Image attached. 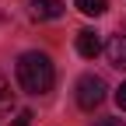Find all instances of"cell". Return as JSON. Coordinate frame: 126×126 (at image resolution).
<instances>
[{
  "mask_svg": "<svg viewBox=\"0 0 126 126\" xmlns=\"http://www.w3.org/2000/svg\"><path fill=\"white\" fill-rule=\"evenodd\" d=\"M14 74H18L21 91H28V94H46L53 88V81H56V70H53L46 53H21Z\"/></svg>",
  "mask_w": 126,
  "mask_h": 126,
  "instance_id": "obj_1",
  "label": "cell"
},
{
  "mask_svg": "<svg viewBox=\"0 0 126 126\" xmlns=\"http://www.w3.org/2000/svg\"><path fill=\"white\" fill-rule=\"evenodd\" d=\"M105 81L98 74H84L81 81H77V105L81 109H94V105H102L105 102Z\"/></svg>",
  "mask_w": 126,
  "mask_h": 126,
  "instance_id": "obj_2",
  "label": "cell"
},
{
  "mask_svg": "<svg viewBox=\"0 0 126 126\" xmlns=\"http://www.w3.org/2000/svg\"><path fill=\"white\" fill-rule=\"evenodd\" d=\"M105 56L116 70H126V32H116L112 39L105 42Z\"/></svg>",
  "mask_w": 126,
  "mask_h": 126,
  "instance_id": "obj_3",
  "label": "cell"
},
{
  "mask_svg": "<svg viewBox=\"0 0 126 126\" xmlns=\"http://www.w3.org/2000/svg\"><path fill=\"white\" fill-rule=\"evenodd\" d=\"M63 14H67L63 0H32V18H39V21H56Z\"/></svg>",
  "mask_w": 126,
  "mask_h": 126,
  "instance_id": "obj_4",
  "label": "cell"
},
{
  "mask_svg": "<svg viewBox=\"0 0 126 126\" xmlns=\"http://www.w3.org/2000/svg\"><path fill=\"white\" fill-rule=\"evenodd\" d=\"M77 53H81L84 60H94L102 53V39H98V32H91V28H84V32H77Z\"/></svg>",
  "mask_w": 126,
  "mask_h": 126,
  "instance_id": "obj_5",
  "label": "cell"
},
{
  "mask_svg": "<svg viewBox=\"0 0 126 126\" xmlns=\"http://www.w3.org/2000/svg\"><path fill=\"white\" fill-rule=\"evenodd\" d=\"M11 112H14V91H11V84H7V77L0 74V123L11 119Z\"/></svg>",
  "mask_w": 126,
  "mask_h": 126,
  "instance_id": "obj_6",
  "label": "cell"
},
{
  "mask_svg": "<svg viewBox=\"0 0 126 126\" xmlns=\"http://www.w3.org/2000/svg\"><path fill=\"white\" fill-rule=\"evenodd\" d=\"M74 7L81 14H88V18H98V14L109 11V0H74Z\"/></svg>",
  "mask_w": 126,
  "mask_h": 126,
  "instance_id": "obj_7",
  "label": "cell"
},
{
  "mask_svg": "<svg viewBox=\"0 0 126 126\" xmlns=\"http://www.w3.org/2000/svg\"><path fill=\"white\" fill-rule=\"evenodd\" d=\"M11 126H32V112L28 109H18V112H14V119H7Z\"/></svg>",
  "mask_w": 126,
  "mask_h": 126,
  "instance_id": "obj_8",
  "label": "cell"
},
{
  "mask_svg": "<svg viewBox=\"0 0 126 126\" xmlns=\"http://www.w3.org/2000/svg\"><path fill=\"white\" fill-rule=\"evenodd\" d=\"M116 105L126 112V84H119V88H116Z\"/></svg>",
  "mask_w": 126,
  "mask_h": 126,
  "instance_id": "obj_9",
  "label": "cell"
},
{
  "mask_svg": "<svg viewBox=\"0 0 126 126\" xmlns=\"http://www.w3.org/2000/svg\"><path fill=\"white\" fill-rule=\"evenodd\" d=\"M94 126H126V123H123V119H112V116H109V119H98Z\"/></svg>",
  "mask_w": 126,
  "mask_h": 126,
  "instance_id": "obj_10",
  "label": "cell"
}]
</instances>
